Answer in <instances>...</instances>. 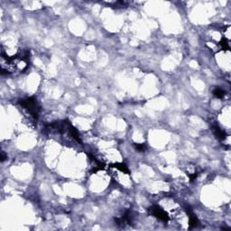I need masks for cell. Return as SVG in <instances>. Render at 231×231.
<instances>
[{
    "label": "cell",
    "instance_id": "obj_1",
    "mask_svg": "<svg viewBox=\"0 0 231 231\" xmlns=\"http://www.w3.org/2000/svg\"><path fill=\"white\" fill-rule=\"evenodd\" d=\"M19 104L21 105L23 108H24L29 115L33 118L37 119L39 117V112H40V107L37 103V100L35 98H27L24 99H21L19 101Z\"/></svg>",
    "mask_w": 231,
    "mask_h": 231
},
{
    "label": "cell",
    "instance_id": "obj_2",
    "mask_svg": "<svg viewBox=\"0 0 231 231\" xmlns=\"http://www.w3.org/2000/svg\"><path fill=\"white\" fill-rule=\"evenodd\" d=\"M150 212H151L152 215H154V217H156V218L159 219L162 221L167 222L169 220L168 214L164 211V209H161L159 206H154V207H152L150 209Z\"/></svg>",
    "mask_w": 231,
    "mask_h": 231
},
{
    "label": "cell",
    "instance_id": "obj_3",
    "mask_svg": "<svg viewBox=\"0 0 231 231\" xmlns=\"http://www.w3.org/2000/svg\"><path fill=\"white\" fill-rule=\"evenodd\" d=\"M186 211H187V214L189 216V227H190V228H193L197 227V225H198V219H197V217L194 215V213L192 211V209L190 208L186 209Z\"/></svg>",
    "mask_w": 231,
    "mask_h": 231
},
{
    "label": "cell",
    "instance_id": "obj_4",
    "mask_svg": "<svg viewBox=\"0 0 231 231\" xmlns=\"http://www.w3.org/2000/svg\"><path fill=\"white\" fill-rule=\"evenodd\" d=\"M211 129H212L213 134L215 135V137L218 138V139H219V140H225L226 139V134H225V132H224L223 130H221V129L218 126H216V125L212 126Z\"/></svg>",
    "mask_w": 231,
    "mask_h": 231
},
{
    "label": "cell",
    "instance_id": "obj_5",
    "mask_svg": "<svg viewBox=\"0 0 231 231\" xmlns=\"http://www.w3.org/2000/svg\"><path fill=\"white\" fill-rule=\"evenodd\" d=\"M69 133H70V135H71V137H73V139H75L78 143H81V140L79 138V133L77 131V129L74 127L72 125H71L70 127H69Z\"/></svg>",
    "mask_w": 231,
    "mask_h": 231
},
{
    "label": "cell",
    "instance_id": "obj_6",
    "mask_svg": "<svg viewBox=\"0 0 231 231\" xmlns=\"http://www.w3.org/2000/svg\"><path fill=\"white\" fill-rule=\"evenodd\" d=\"M113 167L118 169L120 172L124 173H126V174L129 173V170H128L127 166H126L124 164H113Z\"/></svg>",
    "mask_w": 231,
    "mask_h": 231
},
{
    "label": "cell",
    "instance_id": "obj_7",
    "mask_svg": "<svg viewBox=\"0 0 231 231\" xmlns=\"http://www.w3.org/2000/svg\"><path fill=\"white\" fill-rule=\"evenodd\" d=\"M219 46H220V48L224 51H228L230 49V46H229V42L224 37L221 41H220V43H219Z\"/></svg>",
    "mask_w": 231,
    "mask_h": 231
},
{
    "label": "cell",
    "instance_id": "obj_8",
    "mask_svg": "<svg viewBox=\"0 0 231 231\" xmlns=\"http://www.w3.org/2000/svg\"><path fill=\"white\" fill-rule=\"evenodd\" d=\"M213 95L218 99H222L224 96H225V91L222 90L221 89H219V88H217V89H215L213 90Z\"/></svg>",
    "mask_w": 231,
    "mask_h": 231
},
{
    "label": "cell",
    "instance_id": "obj_9",
    "mask_svg": "<svg viewBox=\"0 0 231 231\" xmlns=\"http://www.w3.org/2000/svg\"><path fill=\"white\" fill-rule=\"evenodd\" d=\"M134 145L135 147V149H137V150L139 151V152H144L145 150V144H135Z\"/></svg>",
    "mask_w": 231,
    "mask_h": 231
},
{
    "label": "cell",
    "instance_id": "obj_10",
    "mask_svg": "<svg viewBox=\"0 0 231 231\" xmlns=\"http://www.w3.org/2000/svg\"><path fill=\"white\" fill-rule=\"evenodd\" d=\"M188 176H189V178H190V180L191 181H193L194 179H196V177H197V173H192V174H191V173H189L188 174Z\"/></svg>",
    "mask_w": 231,
    "mask_h": 231
},
{
    "label": "cell",
    "instance_id": "obj_11",
    "mask_svg": "<svg viewBox=\"0 0 231 231\" xmlns=\"http://www.w3.org/2000/svg\"><path fill=\"white\" fill-rule=\"evenodd\" d=\"M5 154H4V153H2V154H1V161H2V162L5 161Z\"/></svg>",
    "mask_w": 231,
    "mask_h": 231
}]
</instances>
